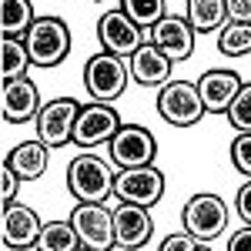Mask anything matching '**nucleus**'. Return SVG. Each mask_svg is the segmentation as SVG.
<instances>
[{"label": "nucleus", "mask_w": 251, "mask_h": 251, "mask_svg": "<svg viewBox=\"0 0 251 251\" xmlns=\"http://www.w3.org/2000/svg\"><path fill=\"white\" fill-rule=\"evenodd\" d=\"M114 181L117 174L104 157L84 151L67 164V191L77 198L80 204H104L107 198H114Z\"/></svg>", "instance_id": "nucleus-1"}, {"label": "nucleus", "mask_w": 251, "mask_h": 251, "mask_svg": "<svg viewBox=\"0 0 251 251\" xmlns=\"http://www.w3.org/2000/svg\"><path fill=\"white\" fill-rule=\"evenodd\" d=\"M127 80H131V67L124 57L114 54H94V57L84 64V87L94 104H111L127 91Z\"/></svg>", "instance_id": "nucleus-2"}, {"label": "nucleus", "mask_w": 251, "mask_h": 251, "mask_svg": "<svg viewBox=\"0 0 251 251\" xmlns=\"http://www.w3.org/2000/svg\"><path fill=\"white\" fill-rule=\"evenodd\" d=\"M30 64L37 67H57L60 60H67L71 54V30L60 17H37L30 34L24 37Z\"/></svg>", "instance_id": "nucleus-3"}, {"label": "nucleus", "mask_w": 251, "mask_h": 251, "mask_svg": "<svg viewBox=\"0 0 251 251\" xmlns=\"http://www.w3.org/2000/svg\"><path fill=\"white\" fill-rule=\"evenodd\" d=\"M181 221H184V231L191 234L194 241L208 245L218 234H225L228 204H225V198H218V194H194L191 201L184 204V211H181Z\"/></svg>", "instance_id": "nucleus-4"}, {"label": "nucleus", "mask_w": 251, "mask_h": 251, "mask_svg": "<svg viewBox=\"0 0 251 251\" xmlns=\"http://www.w3.org/2000/svg\"><path fill=\"white\" fill-rule=\"evenodd\" d=\"M107 154H111V164L121 168V171L148 168V164H154V154H157L154 134L144 124H124L114 134V141L107 144Z\"/></svg>", "instance_id": "nucleus-5"}, {"label": "nucleus", "mask_w": 251, "mask_h": 251, "mask_svg": "<svg viewBox=\"0 0 251 251\" xmlns=\"http://www.w3.org/2000/svg\"><path fill=\"white\" fill-rule=\"evenodd\" d=\"M157 114L171 127H194L204 117V104L198 94V84L191 80H171L157 94Z\"/></svg>", "instance_id": "nucleus-6"}, {"label": "nucleus", "mask_w": 251, "mask_h": 251, "mask_svg": "<svg viewBox=\"0 0 251 251\" xmlns=\"http://www.w3.org/2000/svg\"><path fill=\"white\" fill-rule=\"evenodd\" d=\"M97 37L104 44V54H114V57H134L144 44H151V34L134 27L127 14L121 10L117 3L114 10H104L100 14V24H97Z\"/></svg>", "instance_id": "nucleus-7"}, {"label": "nucleus", "mask_w": 251, "mask_h": 251, "mask_svg": "<svg viewBox=\"0 0 251 251\" xmlns=\"http://www.w3.org/2000/svg\"><path fill=\"white\" fill-rule=\"evenodd\" d=\"M71 225L80 238V248L87 251H111L117 248L114 241V211L104 204H77L71 214Z\"/></svg>", "instance_id": "nucleus-8"}, {"label": "nucleus", "mask_w": 251, "mask_h": 251, "mask_svg": "<svg viewBox=\"0 0 251 251\" xmlns=\"http://www.w3.org/2000/svg\"><path fill=\"white\" fill-rule=\"evenodd\" d=\"M114 198L124 201V204H137V208H154L164 198V174L157 171L154 164L121 171L114 181Z\"/></svg>", "instance_id": "nucleus-9"}, {"label": "nucleus", "mask_w": 251, "mask_h": 251, "mask_svg": "<svg viewBox=\"0 0 251 251\" xmlns=\"http://www.w3.org/2000/svg\"><path fill=\"white\" fill-rule=\"evenodd\" d=\"M80 117V104L71 97H57L50 104H44L37 114V141L47 148H60L67 141H74V124Z\"/></svg>", "instance_id": "nucleus-10"}, {"label": "nucleus", "mask_w": 251, "mask_h": 251, "mask_svg": "<svg viewBox=\"0 0 251 251\" xmlns=\"http://www.w3.org/2000/svg\"><path fill=\"white\" fill-rule=\"evenodd\" d=\"M121 127H124V121L111 104H87V107H80V117L74 124V144L77 148L111 144Z\"/></svg>", "instance_id": "nucleus-11"}, {"label": "nucleus", "mask_w": 251, "mask_h": 251, "mask_svg": "<svg viewBox=\"0 0 251 251\" xmlns=\"http://www.w3.org/2000/svg\"><path fill=\"white\" fill-rule=\"evenodd\" d=\"M40 231H44V221L27 204H7L3 214H0V241H3V251L37 248Z\"/></svg>", "instance_id": "nucleus-12"}, {"label": "nucleus", "mask_w": 251, "mask_h": 251, "mask_svg": "<svg viewBox=\"0 0 251 251\" xmlns=\"http://www.w3.org/2000/svg\"><path fill=\"white\" fill-rule=\"evenodd\" d=\"M154 234V221L148 208H137V204H117L114 208V241L121 251H137L144 248Z\"/></svg>", "instance_id": "nucleus-13"}, {"label": "nucleus", "mask_w": 251, "mask_h": 251, "mask_svg": "<svg viewBox=\"0 0 251 251\" xmlns=\"http://www.w3.org/2000/svg\"><path fill=\"white\" fill-rule=\"evenodd\" d=\"M151 44H154L171 64L188 60L194 54V30H191V24H188V17L168 14V17L151 30Z\"/></svg>", "instance_id": "nucleus-14"}, {"label": "nucleus", "mask_w": 251, "mask_h": 251, "mask_svg": "<svg viewBox=\"0 0 251 251\" xmlns=\"http://www.w3.org/2000/svg\"><path fill=\"white\" fill-rule=\"evenodd\" d=\"M40 111H44V104H40L37 84H30L27 77L3 84V94H0V114H3L7 124H24V121L37 117Z\"/></svg>", "instance_id": "nucleus-15"}, {"label": "nucleus", "mask_w": 251, "mask_h": 251, "mask_svg": "<svg viewBox=\"0 0 251 251\" xmlns=\"http://www.w3.org/2000/svg\"><path fill=\"white\" fill-rule=\"evenodd\" d=\"M238 91H241V77L234 71H208V74H201V80H198L201 104L211 114H225L231 107V100L238 97Z\"/></svg>", "instance_id": "nucleus-16"}, {"label": "nucleus", "mask_w": 251, "mask_h": 251, "mask_svg": "<svg viewBox=\"0 0 251 251\" xmlns=\"http://www.w3.org/2000/svg\"><path fill=\"white\" fill-rule=\"evenodd\" d=\"M127 67H131V77H134L141 87H164V84H171V67L174 64L157 50L154 44H144L134 57L127 60Z\"/></svg>", "instance_id": "nucleus-17"}, {"label": "nucleus", "mask_w": 251, "mask_h": 251, "mask_svg": "<svg viewBox=\"0 0 251 251\" xmlns=\"http://www.w3.org/2000/svg\"><path fill=\"white\" fill-rule=\"evenodd\" d=\"M47 161H50V148L40 144V141H24V144H17L10 154L3 157V164L17 174L20 181H37V177H44Z\"/></svg>", "instance_id": "nucleus-18"}, {"label": "nucleus", "mask_w": 251, "mask_h": 251, "mask_svg": "<svg viewBox=\"0 0 251 251\" xmlns=\"http://www.w3.org/2000/svg\"><path fill=\"white\" fill-rule=\"evenodd\" d=\"M188 10V24H191L194 34H211V30H225V20H228V0H188L184 3Z\"/></svg>", "instance_id": "nucleus-19"}, {"label": "nucleus", "mask_w": 251, "mask_h": 251, "mask_svg": "<svg viewBox=\"0 0 251 251\" xmlns=\"http://www.w3.org/2000/svg\"><path fill=\"white\" fill-rule=\"evenodd\" d=\"M34 7L27 3V0H3L0 3V34L3 37H27L30 34V27H34Z\"/></svg>", "instance_id": "nucleus-20"}, {"label": "nucleus", "mask_w": 251, "mask_h": 251, "mask_svg": "<svg viewBox=\"0 0 251 251\" xmlns=\"http://www.w3.org/2000/svg\"><path fill=\"white\" fill-rule=\"evenodd\" d=\"M0 77L3 84H10V80H20L27 74V67H30V54H27V44L24 40H14V37H3L0 40Z\"/></svg>", "instance_id": "nucleus-21"}, {"label": "nucleus", "mask_w": 251, "mask_h": 251, "mask_svg": "<svg viewBox=\"0 0 251 251\" xmlns=\"http://www.w3.org/2000/svg\"><path fill=\"white\" fill-rule=\"evenodd\" d=\"M121 10L127 14V20L134 24V27H141V30H154L161 20L171 14V3L168 0H151V3H141V0H124L121 3Z\"/></svg>", "instance_id": "nucleus-22"}, {"label": "nucleus", "mask_w": 251, "mask_h": 251, "mask_svg": "<svg viewBox=\"0 0 251 251\" xmlns=\"http://www.w3.org/2000/svg\"><path fill=\"white\" fill-rule=\"evenodd\" d=\"M37 251H80V238L71 221H47L37 238Z\"/></svg>", "instance_id": "nucleus-23"}, {"label": "nucleus", "mask_w": 251, "mask_h": 251, "mask_svg": "<svg viewBox=\"0 0 251 251\" xmlns=\"http://www.w3.org/2000/svg\"><path fill=\"white\" fill-rule=\"evenodd\" d=\"M218 50L225 57H241L251 54V24H228L218 34Z\"/></svg>", "instance_id": "nucleus-24"}, {"label": "nucleus", "mask_w": 251, "mask_h": 251, "mask_svg": "<svg viewBox=\"0 0 251 251\" xmlns=\"http://www.w3.org/2000/svg\"><path fill=\"white\" fill-rule=\"evenodd\" d=\"M225 117L231 121L238 134H251V84H241V91L231 100V107L225 111Z\"/></svg>", "instance_id": "nucleus-25"}, {"label": "nucleus", "mask_w": 251, "mask_h": 251, "mask_svg": "<svg viewBox=\"0 0 251 251\" xmlns=\"http://www.w3.org/2000/svg\"><path fill=\"white\" fill-rule=\"evenodd\" d=\"M231 164L245 177H251V134H238L231 141Z\"/></svg>", "instance_id": "nucleus-26"}, {"label": "nucleus", "mask_w": 251, "mask_h": 251, "mask_svg": "<svg viewBox=\"0 0 251 251\" xmlns=\"http://www.w3.org/2000/svg\"><path fill=\"white\" fill-rule=\"evenodd\" d=\"M0 177H3V191H0V198H3V208H7V204H14V198H17L20 177H17V174H14V171H10L7 164L0 168Z\"/></svg>", "instance_id": "nucleus-27"}, {"label": "nucleus", "mask_w": 251, "mask_h": 251, "mask_svg": "<svg viewBox=\"0 0 251 251\" xmlns=\"http://www.w3.org/2000/svg\"><path fill=\"white\" fill-rule=\"evenodd\" d=\"M198 245H201V241H194L191 234L184 231V234H171V238H164L157 251H194Z\"/></svg>", "instance_id": "nucleus-28"}, {"label": "nucleus", "mask_w": 251, "mask_h": 251, "mask_svg": "<svg viewBox=\"0 0 251 251\" xmlns=\"http://www.w3.org/2000/svg\"><path fill=\"white\" fill-rule=\"evenodd\" d=\"M228 20L231 24H251V0H228Z\"/></svg>", "instance_id": "nucleus-29"}, {"label": "nucleus", "mask_w": 251, "mask_h": 251, "mask_svg": "<svg viewBox=\"0 0 251 251\" xmlns=\"http://www.w3.org/2000/svg\"><path fill=\"white\" fill-rule=\"evenodd\" d=\"M234 204H238V218H241L245 225H251V177L241 184V191H238V198H234Z\"/></svg>", "instance_id": "nucleus-30"}, {"label": "nucleus", "mask_w": 251, "mask_h": 251, "mask_svg": "<svg viewBox=\"0 0 251 251\" xmlns=\"http://www.w3.org/2000/svg\"><path fill=\"white\" fill-rule=\"evenodd\" d=\"M228 251H251V225L238 228V231L228 238Z\"/></svg>", "instance_id": "nucleus-31"}, {"label": "nucleus", "mask_w": 251, "mask_h": 251, "mask_svg": "<svg viewBox=\"0 0 251 251\" xmlns=\"http://www.w3.org/2000/svg\"><path fill=\"white\" fill-rule=\"evenodd\" d=\"M194 251H211V248H208V245H198V248H194Z\"/></svg>", "instance_id": "nucleus-32"}, {"label": "nucleus", "mask_w": 251, "mask_h": 251, "mask_svg": "<svg viewBox=\"0 0 251 251\" xmlns=\"http://www.w3.org/2000/svg\"><path fill=\"white\" fill-rule=\"evenodd\" d=\"M80 251H87V248H80Z\"/></svg>", "instance_id": "nucleus-33"}]
</instances>
